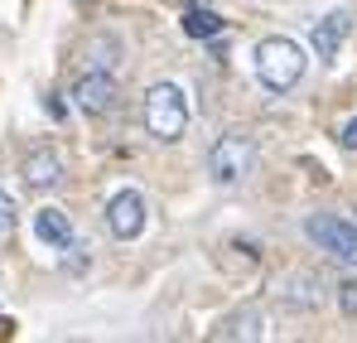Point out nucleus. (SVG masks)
<instances>
[{
	"instance_id": "obj_1",
	"label": "nucleus",
	"mask_w": 357,
	"mask_h": 343,
	"mask_svg": "<svg viewBox=\"0 0 357 343\" xmlns=\"http://www.w3.org/2000/svg\"><path fill=\"white\" fill-rule=\"evenodd\" d=\"M256 78L271 87V92H290L299 78H304V49L295 39H261L256 49Z\"/></svg>"
},
{
	"instance_id": "obj_2",
	"label": "nucleus",
	"mask_w": 357,
	"mask_h": 343,
	"mask_svg": "<svg viewBox=\"0 0 357 343\" xmlns=\"http://www.w3.org/2000/svg\"><path fill=\"white\" fill-rule=\"evenodd\" d=\"M183 126H188V102H183V92H178L174 82H155V87L145 92V131L169 145V140L183 136Z\"/></svg>"
},
{
	"instance_id": "obj_3",
	"label": "nucleus",
	"mask_w": 357,
	"mask_h": 343,
	"mask_svg": "<svg viewBox=\"0 0 357 343\" xmlns=\"http://www.w3.org/2000/svg\"><path fill=\"white\" fill-rule=\"evenodd\" d=\"M251 170H256V140L246 131H227V136L213 140V150H208L213 184H241Z\"/></svg>"
},
{
	"instance_id": "obj_4",
	"label": "nucleus",
	"mask_w": 357,
	"mask_h": 343,
	"mask_svg": "<svg viewBox=\"0 0 357 343\" xmlns=\"http://www.w3.org/2000/svg\"><path fill=\"white\" fill-rule=\"evenodd\" d=\"M304 237H309L319 251H328V256L357 266V223L333 218V213H314V218H304Z\"/></svg>"
},
{
	"instance_id": "obj_5",
	"label": "nucleus",
	"mask_w": 357,
	"mask_h": 343,
	"mask_svg": "<svg viewBox=\"0 0 357 343\" xmlns=\"http://www.w3.org/2000/svg\"><path fill=\"white\" fill-rule=\"evenodd\" d=\"M73 97H77V112H87V116H107V112H116V97H121V87H116V73H82V82L73 87Z\"/></svg>"
},
{
	"instance_id": "obj_6",
	"label": "nucleus",
	"mask_w": 357,
	"mask_h": 343,
	"mask_svg": "<svg viewBox=\"0 0 357 343\" xmlns=\"http://www.w3.org/2000/svg\"><path fill=\"white\" fill-rule=\"evenodd\" d=\"M107 228L116 232L121 242L140 237V228H145V198H140L135 189H121L116 198L107 203Z\"/></svg>"
},
{
	"instance_id": "obj_7",
	"label": "nucleus",
	"mask_w": 357,
	"mask_h": 343,
	"mask_svg": "<svg viewBox=\"0 0 357 343\" xmlns=\"http://www.w3.org/2000/svg\"><path fill=\"white\" fill-rule=\"evenodd\" d=\"M348 29H353V15H348V10H333V15H324V20L309 29V44H314V54H319V58H338L343 39H348Z\"/></svg>"
},
{
	"instance_id": "obj_8",
	"label": "nucleus",
	"mask_w": 357,
	"mask_h": 343,
	"mask_svg": "<svg viewBox=\"0 0 357 343\" xmlns=\"http://www.w3.org/2000/svg\"><path fill=\"white\" fill-rule=\"evenodd\" d=\"M34 232H39V242H44L49 251H63V247L73 242V223H68L63 208H39V213H34Z\"/></svg>"
},
{
	"instance_id": "obj_9",
	"label": "nucleus",
	"mask_w": 357,
	"mask_h": 343,
	"mask_svg": "<svg viewBox=\"0 0 357 343\" xmlns=\"http://www.w3.org/2000/svg\"><path fill=\"white\" fill-rule=\"evenodd\" d=\"M59 179H63V165H59L54 150H34V155L24 160V184H29V189H54Z\"/></svg>"
},
{
	"instance_id": "obj_10",
	"label": "nucleus",
	"mask_w": 357,
	"mask_h": 343,
	"mask_svg": "<svg viewBox=\"0 0 357 343\" xmlns=\"http://www.w3.org/2000/svg\"><path fill=\"white\" fill-rule=\"evenodd\" d=\"M82 58H87L92 73H116L121 68V44L112 39V34H92L87 49H82Z\"/></svg>"
},
{
	"instance_id": "obj_11",
	"label": "nucleus",
	"mask_w": 357,
	"mask_h": 343,
	"mask_svg": "<svg viewBox=\"0 0 357 343\" xmlns=\"http://www.w3.org/2000/svg\"><path fill=\"white\" fill-rule=\"evenodd\" d=\"M183 34H193V39H213V34H222V20L213 15V10H188L183 15Z\"/></svg>"
},
{
	"instance_id": "obj_12",
	"label": "nucleus",
	"mask_w": 357,
	"mask_h": 343,
	"mask_svg": "<svg viewBox=\"0 0 357 343\" xmlns=\"http://www.w3.org/2000/svg\"><path fill=\"white\" fill-rule=\"evenodd\" d=\"M63 251H73V256H68V271H73V276H77L82 266H92V247H87V242H77V237H73Z\"/></svg>"
},
{
	"instance_id": "obj_13",
	"label": "nucleus",
	"mask_w": 357,
	"mask_h": 343,
	"mask_svg": "<svg viewBox=\"0 0 357 343\" xmlns=\"http://www.w3.org/2000/svg\"><path fill=\"white\" fill-rule=\"evenodd\" d=\"M338 305H343L348 319H357V281H343V286H338Z\"/></svg>"
},
{
	"instance_id": "obj_14",
	"label": "nucleus",
	"mask_w": 357,
	"mask_h": 343,
	"mask_svg": "<svg viewBox=\"0 0 357 343\" xmlns=\"http://www.w3.org/2000/svg\"><path fill=\"white\" fill-rule=\"evenodd\" d=\"M10 228H15V198H10V194L0 189V237H5Z\"/></svg>"
},
{
	"instance_id": "obj_15",
	"label": "nucleus",
	"mask_w": 357,
	"mask_h": 343,
	"mask_svg": "<svg viewBox=\"0 0 357 343\" xmlns=\"http://www.w3.org/2000/svg\"><path fill=\"white\" fill-rule=\"evenodd\" d=\"M338 145H343V150H357V116H348V121H343V131H338Z\"/></svg>"
}]
</instances>
